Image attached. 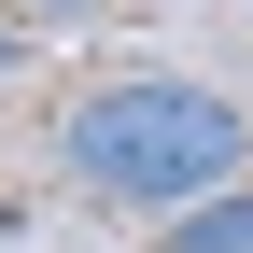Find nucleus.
Segmentation results:
<instances>
[{
  "label": "nucleus",
  "instance_id": "obj_2",
  "mask_svg": "<svg viewBox=\"0 0 253 253\" xmlns=\"http://www.w3.org/2000/svg\"><path fill=\"white\" fill-rule=\"evenodd\" d=\"M169 253H253V183H225V197H197L169 225Z\"/></svg>",
  "mask_w": 253,
  "mask_h": 253
},
{
  "label": "nucleus",
  "instance_id": "obj_3",
  "mask_svg": "<svg viewBox=\"0 0 253 253\" xmlns=\"http://www.w3.org/2000/svg\"><path fill=\"white\" fill-rule=\"evenodd\" d=\"M28 14H42V28H84V14H113V0H28Z\"/></svg>",
  "mask_w": 253,
  "mask_h": 253
},
{
  "label": "nucleus",
  "instance_id": "obj_4",
  "mask_svg": "<svg viewBox=\"0 0 253 253\" xmlns=\"http://www.w3.org/2000/svg\"><path fill=\"white\" fill-rule=\"evenodd\" d=\"M0 56H14V42H0Z\"/></svg>",
  "mask_w": 253,
  "mask_h": 253
},
{
  "label": "nucleus",
  "instance_id": "obj_1",
  "mask_svg": "<svg viewBox=\"0 0 253 253\" xmlns=\"http://www.w3.org/2000/svg\"><path fill=\"white\" fill-rule=\"evenodd\" d=\"M56 155H71V183H99L113 211H197V197L239 183L253 113L211 99V84H183V71H126V84H84L71 99Z\"/></svg>",
  "mask_w": 253,
  "mask_h": 253
}]
</instances>
